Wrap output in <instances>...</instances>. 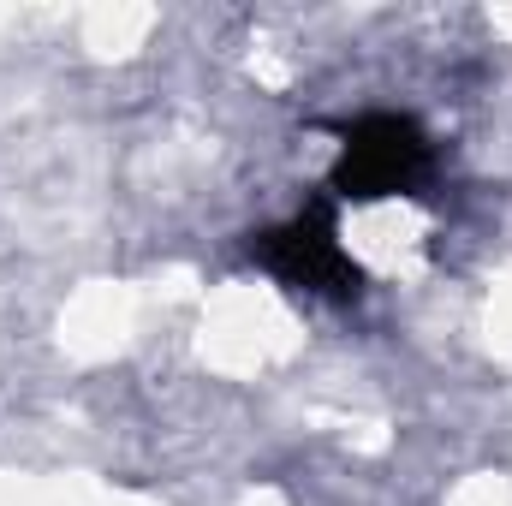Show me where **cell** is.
<instances>
[{"label":"cell","instance_id":"6da1fadb","mask_svg":"<svg viewBox=\"0 0 512 506\" xmlns=\"http://www.w3.org/2000/svg\"><path fill=\"white\" fill-rule=\"evenodd\" d=\"M435 143L411 114H358L340 126V161H334V191L352 203L405 197L429 179Z\"/></svg>","mask_w":512,"mask_h":506},{"label":"cell","instance_id":"7a4b0ae2","mask_svg":"<svg viewBox=\"0 0 512 506\" xmlns=\"http://www.w3.org/2000/svg\"><path fill=\"white\" fill-rule=\"evenodd\" d=\"M251 256L268 274H280L286 286H298V292L352 298V292L364 286L358 262L340 251V227H334V209H328V203H310V209H298L292 221L262 227L251 239Z\"/></svg>","mask_w":512,"mask_h":506}]
</instances>
